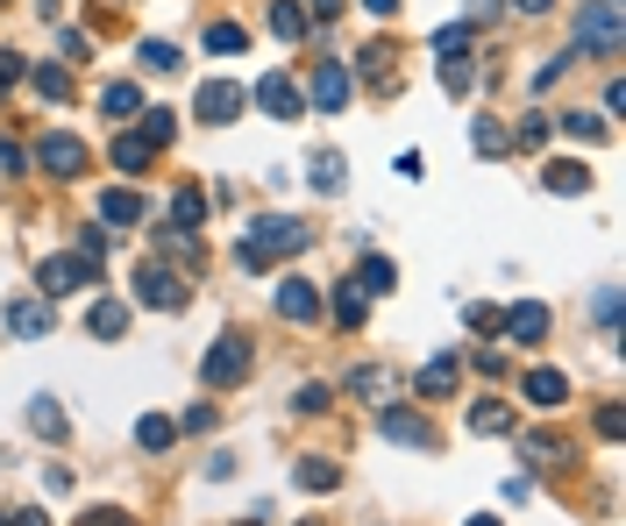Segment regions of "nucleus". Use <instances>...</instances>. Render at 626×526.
I'll return each instance as SVG.
<instances>
[{
  "mask_svg": "<svg viewBox=\"0 0 626 526\" xmlns=\"http://www.w3.org/2000/svg\"><path fill=\"white\" fill-rule=\"evenodd\" d=\"M143 143H150V149H164V143H171V135H178V114L171 108H143Z\"/></svg>",
  "mask_w": 626,
  "mask_h": 526,
  "instance_id": "nucleus-28",
  "label": "nucleus"
},
{
  "mask_svg": "<svg viewBox=\"0 0 626 526\" xmlns=\"http://www.w3.org/2000/svg\"><path fill=\"white\" fill-rule=\"evenodd\" d=\"M128 321H136V313H128V299H93V313H86V327H93L100 342H122Z\"/></svg>",
  "mask_w": 626,
  "mask_h": 526,
  "instance_id": "nucleus-17",
  "label": "nucleus"
},
{
  "mask_svg": "<svg viewBox=\"0 0 626 526\" xmlns=\"http://www.w3.org/2000/svg\"><path fill=\"white\" fill-rule=\"evenodd\" d=\"M178 427H186V434H206V427H214V405H192V413L178 419Z\"/></svg>",
  "mask_w": 626,
  "mask_h": 526,
  "instance_id": "nucleus-53",
  "label": "nucleus"
},
{
  "mask_svg": "<svg viewBox=\"0 0 626 526\" xmlns=\"http://www.w3.org/2000/svg\"><path fill=\"white\" fill-rule=\"evenodd\" d=\"M278 313H286V321H313V313H321V292H313L306 278H286L278 284Z\"/></svg>",
  "mask_w": 626,
  "mask_h": 526,
  "instance_id": "nucleus-20",
  "label": "nucleus"
},
{
  "mask_svg": "<svg viewBox=\"0 0 626 526\" xmlns=\"http://www.w3.org/2000/svg\"><path fill=\"white\" fill-rule=\"evenodd\" d=\"M505 8H513V14H527V22H534V14H548L556 0H505Z\"/></svg>",
  "mask_w": 626,
  "mask_h": 526,
  "instance_id": "nucleus-55",
  "label": "nucleus"
},
{
  "mask_svg": "<svg viewBox=\"0 0 626 526\" xmlns=\"http://www.w3.org/2000/svg\"><path fill=\"white\" fill-rule=\"evenodd\" d=\"M470 57H441V93H470Z\"/></svg>",
  "mask_w": 626,
  "mask_h": 526,
  "instance_id": "nucleus-38",
  "label": "nucleus"
},
{
  "mask_svg": "<svg viewBox=\"0 0 626 526\" xmlns=\"http://www.w3.org/2000/svg\"><path fill=\"white\" fill-rule=\"evenodd\" d=\"M599 327H605V335H613V327H619V292H613V284H605V292H599Z\"/></svg>",
  "mask_w": 626,
  "mask_h": 526,
  "instance_id": "nucleus-49",
  "label": "nucleus"
},
{
  "mask_svg": "<svg viewBox=\"0 0 626 526\" xmlns=\"http://www.w3.org/2000/svg\"><path fill=\"white\" fill-rule=\"evenodd\" d=\"M519 392H527V405H541V413H556V405H570V378H562V370H527V384H519Z\"/></svg>",
  "mask_w": 626,
  "mask_h": 526,
  "instance_id": "nucleus-15",
  "label": "nucleus"
},
{
  "mask_svg": "<svg viewBox=\"0 0 626 526\" xmlns=\"http://www.w3.org/2000/svg\"><path fill=\"white\" fill-rule=\"evenodd\" d=\"M527 462H562V434H527Z\"/></svg>",
  "mask_w": 626,
  "mask_h": 526,
  "instance_id": "nucleus-41",
  "label": "nucleus"
},
{
  "mask_svg": "<svg viewBox=\"0 0 626 526\" xmlns=\"http://www.w3.org/2000/svg\"><path fill=\"white\" fill-rule=\"evenodd\" d=\"M243 108H249V93H243L235 79H206L200 93H192V114H200V122H214V128H228Z\"/></svg>",
  "mask_w": 626,
  "mask_h": 526,
  "instance_id": "nucleus-7",
  "label": "nucleus"
},
{
  "mask_svg": "<svg viewBox=\"0 0 626 526\" xmlns=\"http://www.w3.org/2000/svg\"><path fill=\"white\" fill-rule=\"evenodd\" d=\"M108 157H114V171H128V178H136V171H143V164H150V157H157V149H150V143H143V135H136V128H122V135H114V149H108Z\"/></svg>",
  "mask_w": 626,
  "mask_h": 526,
  "instance_id": "nucleus-21",
  "label": "nucleus"
},
{
  "mask_svg": "<svg viewBox=\"0 0 626 526\" xmlns=\"http://www.w3.org/2000/svg\"><path fill=\"white\" fill-rule=\"evenodd\" d=\"M136 57H143V71H178V65H186V57H178L171 43H143Z\"/></svg>",
  "mask_w": 626,
  "mask_h": 526,
  "instance_id": "nucleus-39",
  "label": "nucleus"
},
{
  "mask_svg": "<svg viewBox=\"0 0 626 526\" xmlns=\"http://www.w3.org/2000/svg\"><path fill=\"white\" fill-rule=\"evenodd\" d=\"M378 427H384V441H399V448H421V456H435V427H427L421 413H399V405H384V413H378Z\"/></svg>",
  "mask_w": 626,
  "mask_h": 526,
  "instance_id": "nucleus-12",
  "label": "nucleus"
},
{
  "mask_svg": "<svg viewBox=\"0 0 626 526\" xmlns=\"http://www.w3.org/2000/svg\"><path fill=\"white\" fill-rule=\"evenodd\" d=\"M292 477H300V491H335L342 484V462L335 456H300V470H292Z\"/></svg>",
  "mask_w": 626,
  "mask_h": 526,
  "instance_id": "nucleus-22",
  "label": "nucleus"
},
{
  "mask_svg": "<svg viewBox=\"0 0 626 526\" xmlns=\"http://www.w3.org/2000/svg\"><path fill=\"white\" fill-rule=\"evenodd\" d=\"M306 100H313V114H342V108H349V65H342V57H321Z\"/></svg>",
  "mask_w": 626,
  "mask_h": 526,
  "instance_id": "nucleus-8",
  "label": "nucleus"
},
{
  "mask_svg": "<svg viewBox=\"0 0 626 526\" xmlns=\"http://www.w3.org/2000/svg\"><path fill=\"white\" fill-rule=\"evenodd\" d=\"M342 14V0H306V22H335Z\"/></svg>",
  "mask_w": 626,
  "mask_h": 526,
  "instance_id": "nucleus-54",
  "label": "nucleus"
},
{
  "mask_svg": "<svg viewBox=\"0 0 626 526\" xmlns=\"http://www.w3.org/2000/svg\"><path fill=\"white\" fill-rule=\"evenodd\" d=\"M36 8H43V14H57V8H65V0H36Z\"/></svg>",
  "mask_w": 626,
  "mask_h": 526,
  "instance_id": "nucleus-58",
  "label": "nucleus"
},
{
  "mask_svg": "<svg viewBox=\"0 0 626 526\" xmlns=\"http://www.w3.org/2000/svg\"><path fill=\"white\" fill-rule=\"evenodd\" d=\"M100 221H108V228H136V221H143V192L108 186V192H100Z\"/></svg>",
  "mask_w": 626,
  "mask_h": 526,
  "instance_id": "nucleus-18",
  "label": "nucleus"
},
{
  "mask_svg": "<svg viewBox=\"0 0 626 526\" xmlns=\"http://www.w3.org/2000/svg\"><path fill=\"white\" fill-rule=\"evenodd\" d=\"M541 186H548V192H562V200H570V192L584 200V192H591V171H584L577 157H556V164H541Z\"/></svg>",
  "mask_w": 626,
  "mask_h": 526,
  "instance_id": "nucleus-19",
  "label": "nucleus"
},
{
  "mask_svg": "<svg viewBox=\"0 0 626 526\" xmlns=\"http://www.w3.org/2000/svg\"><path fill=\"white\" fill-rule=\"evenodd\" d=\"M36 164L51 178H86V143H79V135H65V128H51L36 143Z\"/></svg>",
  "mask_w": 626,
  "mask_h": 526,
  "instance_id": "nucleus-10",
  "label": "nucleus"
},
{
  "mask_svg": "<svg viewBox=\"0 0 626 526\" xmlns=\"http://www.w3.org/2000/svg\"><path fill=\"white\" fill-rule=\"evenodd\" d=\"M136 441H143V448H171V441H178V419L143 413V419H136Z\"/></svg>",
  "mask_w": 626,
  "mask_h": 526,
  "instance_id": "nucleus-33",
  "label": "nucleus"
},
{
  "mask_svg": "<svg viewBox=\"0 0 626 526\" xmlns=\"http://www.w3.org/2000/svg\"><path fill=\"white\" fill-rule=\"evenodd\" d=\"M556 128L570 135V143H605V135H613V122H599V114H562Z\"/></svg>",
  "mask_w": 626,
  "mask_h": 526,
  "instance_id": "nucleus-31",
  "label": "nucleus"
},
{
  "mask_svg": "<svg viewBox=\"0 0 626 526\" xmlns=\"http://www.w3.org/2000/svg\"><path fill=\"white\" fill-rule=\"evenodd\" d=\"M29 427H36L43 441H65V405L57 399H29Z\"/></svg>",
  "mask_w": 626,
  "mask_h": 526,
  "instance_id": "nucleus-27",
  "label": "nucleus"
},
{
  "mask_svg": "<svg viewBox=\"0 0 626 526\" xmlns=\"http://www.w3.org/2000/svg\"><path fill=\"white\" fill-rule=\"evenodd\" d=\"M306 243H313V221H300V214H264L257 228L243 235L235 264H243V270H271L278 257H300Z\"/></svg>",
  "mask_w": 626,
  "mask_h": 526,
  "instance_id": "nucleus-1",
  "label": "nucleus"
},
{
  "mask_svg": "<svg viewBox=\"0 0 626 526\" xmlns=\"http://www.w3.org/2000/svg\"><path fill=\"white\" fill-rule=\"evenodd\" d=\"M463 321H470V335H499V306H484V299H470Z\"/></svg>",
  "mask_w": 626,
  "mask_h": 526,
  "instance_id": "nucleus-43",
  "label": "nucleus"
},
{
  "mask_svg": "<svg viewBox=\"0 0 626 526\" xmlns=\"http://www.w3.org/2000/svg\"><path fill=\"white\" fill-rule=\"evenodd\" d=\"M505 427H513V405L505 399H477L470 405V434H505Z\"/></svg>",
  "mask_w": 626,
  "mask_h": 526,
  "instance_id": "nucleus-26",
  "label": "nucleus"
},
{
  "mask_svg": "<svg viewBox=\"0 0 626 526\" xmlns=\"http://www.w3.org/2000/svg\"><path fill=\"white\" fill-rule=\"evenodd\" d=\"M456 378H463V349H441L435 363L413 378V392H421V399H449V392H456Z\"/></svg>",
  "mask_w": 626,
  "mask_h": 526,
  "instance_id": "nucleus-14",
  "label": "nucleus"
},
{
  "mask_svg": "<svg viewBox=\"0 0 626 526\" xmlns=\"http://www.w3.org/2000/svg\"><path fill=\"white\" fill-rule=\"evenodd\" d=\"M29 79V65H22V51H0V93H14V86Z\"/></svg>",
  "mask_w": 626,
  "mask_h": 526,
  "instance_id": "nucleus-44",
  "label": "nucleus"
},
{
  "mask_svg": "<svg viewBox=\"0 0 626 526\" xmlns=\"http://www.w3.org/2000/svg\"><path fill=\"white\" fill-rule=\"evenodd\" d=\"M327 306H335V321H342V327H364V313H370V292H364V284H349V278H342Z\"/></svg>",
  "mask_w": 626,
  "mask_h": 526,
  "instance_id": "nucleus-23",
  "label": "nucleus"
},
{
  "mask_svg": "<svg viewBox=\"0 0 626 526\" xmlns=\"http://www.w3.org/2000/svg\"><path fill=\"white\" fill-rule=\"evenodd\" d=\"M100 108H108L114 122H136V114H143V93H136V79H114L108 93H100Z\"/></svg>",
  "mask_w": 626,
  "mask_h": 526,
  "instance_id": "nucleus-24",
  "label": "nucleus"
},
{
  "mask_svg": "<svg viewBox=\"0 0 626 526\" xmlns=\"http://www.w3.org/2000/svg\"><path fill=\"white\" fill-rule=\"evenodd\" d=\"M79 257H93V264L108 257V228H79Z\"/></svg>",
  "mask_w": 626,
  "mask_h": 526,
  "instance_id": "nucleus-48",
  "label": "nucleus"
},
{
  "mask_svg": "<svg viewBox=\"0 0 626 526\" xmlns=\"http://www.w3.org/2000/svg\"><path fill=\"white\" fill-rule=\"evenodd\" d=\"M306 526H313V519H306Z\"/></svg>",
  "mask_w": 626,
  "mask_h": 526,
  "instance_id": "nucleus-60",
  "label": "nucleus"
},
{
  "mask_svg": "<svg viewBox=\"0 0 626 526\" xmlns=\"http://www.w3.org/2000/svg\"><path fill=\"white\" fill-rule=\"evenodd\" d=\"M51 327H57V313H51V299H43V292H14V299H8V335L43 342Z\"/></svg>",
  "mask_w": 626,
  "mask_h": 526,
  "instance_id": "nucleus-9",
  "label": "nucleus"
},
{
  "mask_svg": "<svg viewBox=\"0 0 626 526\" xmlns=\"http://www.w3.org/2000/svg\"><path fill=\"white\" fill-rule=\"evenodd\" d=\"M36 284H43V299H65V292H86V284H100V264H93V257H79V249H65V257H43V270H36Z\"/></svg>",
  "mask_w": 626,
  "mask_h": 526,
  "instance_id": "nucleus-4",
  "label": "nucleus"
},
{
  "mask_svg": "<svg viewBox=\"0 0 626 526\" xmlns=\"http://www.w3.org/2000/svg\"><path fill=\"white\" fill-rule=\"evenodd\" d=\"M79 526H136V519L114 513V505H93V513H79Z\"/></svg>",
  "mask_w": 626,
  "mask_h": 526,
  "instance_id": "nucleus-47",
  "label": "nucleus"
},
{
  "mask_svg": "<svg viewBox=\"0 0 626 526\" xmlns=\"http://www.w3.org/2000/svg\"><path fill=\"white\" fill-rule=\"evenodd\" d=\"M249 100H257V108L271 114V122H300V114H306V93L292 86V71H264Z\"/></svg>",
  "mask_w": 626,
  "mask_h": 526,
  "instance_id": "nucleus-6",
  "label": "nucleus"
},
{
  "mask_svg": "<svg viewBox=\"0 0 626 526\" xmlns=\"http://www.w3.org/2000/svg\"><path fill=\"white\" fill-rule=\"evenodd\" d=\"M570 65H577V51H562V57H548V65H541V71H534V86H556V79H562V71H570Z\"/></svg>",
  "mask_w": 626,
  "mask_h": 526,
  "instance_id": "nucleus-46",
  "label": "nucleus"
},
{
  "mask_svg": "<svg viewBox=\"0 0 626 526\" xmlns=\"http://www.w3.org/2000/svg\"><path fill=\"white\" fill-rule=\"evenodd\" d=\"M200 378H206V392H228V384H243V378H249V342H243V335H221L214 349H206Z\"/></svg>",
  "mask_w": 626,
  "mask_h": 526,
  "instance_id": "nucleus-5",
  "label": "nucleus"
},
{
  "mask_svg": "<svg viewBox=\"0 0 626 526\" xmlns=\"http://www.w3.org/2000/svg\"><path fill=\"white\" fill-rule=\"evenodd\" d=\"M399 57H406V51H399V43H384V36H378V43H364V51H356V79H364L378 100L406 93V65H399Z\"/></svg>",
  "mask_w": 626,
  "mask_h": 526,
  "instance_id": "nucleus-3",
  "label": "nucleus"
},
{
  "mask_svg": "<svg viewBox=\"0 0 626 526\" xmlns=\"http://www.w3.org/2000/svg\"><path fill=\"white\" fill-rule=\"evenodd\" d=\"M392 392H399V370H392V363H364V370H349V399L384 405Z\"/></svg>",
  "mask_w": 626,
  "mask_h": 526,
  "instance_id": "nucleus-16",
  "label": "nucleus"
},
{
  "mask_svg": "<svg viewBox=\"0 0 626 526\" xmlns=\"http://www.w3.org/2000/svg\"><path fill=\"white\" fill-rule=\"evenodd\" d=\"M200 214H206V200L192 186H178L171 192V228H200Z\"/></svg>",
  "mask_w": 626,
  "mask_h": 526,
  "instance_id": "nucleus-34",
  "label": "nucleus"
},
{
  "mask_svg": "<svg viewBox=\"0 0 626 526\" xmlns=\"http://www.w3.org/2000/svg\"><path fill=\"white\" fill-rule=\"evenodd\" d=\"M477 149H484V157H505V149H513V128H505V122H491V114H477Z\"/></svg>",
  "mask_w": 626,
  "mask_h": 526,
  "instance_id": "nucleus-32",
  "label": "nucleus"
},
{
  "mask_svg": "<svg viewBox=\"0 0 626 526\" xmlns=\"http://www.w3.org/2000/svg\"><path fill=\"white\" fill-rule=\"evenodd\" d=\"M292 413H327V384H300V399H292Z\"/></svg>",
  "mask_w": 626,
  "mask_h": 526,
  "instance_id": "nucleus-45",
  "label": "nucleus"
},
{
  "mask_svg": "<svg viewBox=\"0 0 626 526\" xmlns=\"http://www.w3.org/2000/svg\"><path fill=\"white\" fill-rule=\"evenodd\" d=\"M499 335H513L519 349H534V342L548 335V306H541V299H519V306H505V313H499Z\"/></svg>",
  "mask_w": 626,
  "mask_h": 526,
  "instance_id": "nucleus-13",
  "label": "nucleus"
},
{
  "mask_svg": "<svg viewBox=\"0 0 626 526\" xmlns=\"http://www.w3.org/2000/svg\"><path fill=\"white\" fill-rule=\"evenodd\" d=\"M470 526H499V519H470Z\"/></svg>",
  "mask_w": 626,
  "mask_h": 526,
  "instance_id": "nucleus-59",
  "label": "nucleus"
},
{
  "mask_svg": "<svg viewBox=\"0 0 626 526\" xmlns=\"http://www.w3.org/2000/svg\"><path fill=\"white\" fill-rule=\"evenodd\" d=\"M548 143V114H527V122L513 128V149H541Z\"/></svg>",
  "mask_w": 626,
  "mask_h": 526,
  "instance_id": "nucleus-42",
  "label": "nucleus"
},
{
  "mask_svg": "<svg viewBox=\"0 0 626 526\" xmlns=\"http://www.w3.org/2000/svg\"><path fill=\"white\" fill-rule=\"evenodd\" d=\"M8 526H51V513H14Z\"/></svg>",
  "mask_w": 626,
  "mask_h": 526,
  "instance_id": "nucleus-57",
  "label": "nucleus"
},
{
  "mask_svg": "<svg viewBox=\"0 0 626 526\" xmlns=\"http://www.w3.org/2000/svg\"><path fill=\"white\" fill-rule=\"evenodd\" d=\"M57 57H65V65H71V57H86V29H65V36H57Z\"/></svg>",
  "mask_w": 626,
  "mask_h": 526,
  "instance_id": "nucleus-52",
  "label": "nucleus"
},
{
  "mask_svg": "<svg viewBox=\"0 0 626 526\" xmlns=\"http://www.w3.org/2000/svg\"><path fill=\"white\" fill-rule=\"evenodd\" d=\"M29 79H36V93H43V100H65V93H71V65H36Z\"/></svg>",
  "mask_w": 626,
  "mask_h": 526,
  "instance_id": "nucleus-36",
  "label": "nucleus"
},
{
  "mask_svg": "<svg viewBox=\"0 0 626 526\" xmlns=\"http://www.w3.org/2000/svg\"><path fill=\"white\" fill-rule=\"evenodd\" d=\"M206 51H214V57H243L249 51V29L243 22H206Z\"/></svg>",
  "mask_w": 626,
  "mask_h": 526,
  "instance_id": "nucleus-25",
  "label": "nucleus"
},
{
  "mask_svg": "<svg viewBox=\"0 0 626 526\" xmlns=\"http://www.w3.org/2000/svg\"><path fill=\"white\" fill-rule=\"evenodd\" d=\"M271 29H278L286 43H300V36H306V8H300V0H271Z\"/></svg>",
  "mask_w": 626,
  "mask_h": 526,
  "instance_id": "nucleus-30",
  "label": "nucleus"
},
{
  "mask_svg": "<svg viewBox=\"0 0 626 526\" xmlns=\"http://www.w3.org/2000/svg\"><path fill=\"white\" fill-rule=\"evenodd\" d=\"M356 284H364V292H392V284H399L392 257H378V249H370V257H364V270H356Z\"/></svg>",
  "mask_w": 626,
  "mask_h": 526,
  "instance_id": "nucleus-29",
  "label": "nucleus"
},
{
  "mask_svg": "<svg viewBox=\"0 0 626 526\" xmlns=\"http://www.w3.org/2000/svg\"><path fill=\"white\" fill-rule=\"evenodd\" d=\"M136 299H143V306H157V313H186V284H178L164 264H143V278H136Z\"/></svg>",
  "mask_w": 626,
  "mask_h": 526,
  "instance_id": "nucleus-11",
  "label": "nucleus"
},
{
  "mask_svg": "<svg viewBox=\"0 0 626 526\" xmlns=\"http://www.w3.org/2000/svg\"><path fill=\"white\" fill-rule=\"evenodd\" d=\"M599 434H605V441H619V434H626V413H619V405H599Z\"/></svg>",
  "mask_w": 626,
  "mask_h": 526,
  "instance_id": "nucleus-50",
  "label": "nucleus"
},
{
  "mask_svg": "<svg viewBox=\"0 0 626 526\" xmlns=\"http://www.w3.org/2000/svg\"><path fill=\"white\" fill-rule=\"evenodd\" d=\"M577 57H619L626 51V29H619V0H591L584 14H577Z\"/></svg>",
  "mask_w": 626,
  "mask_h": 526,
  "instance_id": "nucleus-2",
  "label": "nucleus"
},
{
  "mask_svg": "<svg viewBox=\"0 0 626 526\" xmlns=\"http://www.w3.org/2000/svg\"><path fill=\"white\" fill-rule=\"evenodd\" d=\"M22 171V143H14V135H0V178H14Z\"/></svg>",
  "mask_w": 626,
  "mask_h": 526,
  "instance_id": "nucleus-51",
  "label": "nucleus"
},
{
  "mask_svg": "<svg viewBox=\"0 0 626 526\" xmlns=\"http://www.w3.org/2000/svg\"><path fill=\"white\" fill-rule=\"evenodd\" d=\"M435 51H441V57H470V29H463V22L435 29Z\"/></svg>",
  "mask_w": 626,
  "mask_h": 526,
  "instance_id": "nucleus-40",
  "label": "nucleus"
},
{
  "mask_svg": "<svg viewBox=\"0 0 626 526\" xmlns=\"http://www.w3.org/2000/svg\"><path fill=\"white\" fill-rule=\"evenodd\" d=\"M157 243H164V257H186V264H200V257H206L192 228H157Z\"/></svg>",
  "mask_w": 626,
  "mask_h": 526,
  "instance_id": "nucleus-35",
  "label": "nucleus"
},
{
  "mask_svg": "<svg viewBox=\"0 0 626 526\" xmlns=\"http://www.w3.org/2000/svg\"><path fill=\"white\" fill-rule=\"evenodd\" d=\"M342 171H349V164H342L335 149H321V157H313V192H342Z\"/></svg>",
  "mask_w": 626,
  "mask_h": 526,
  "instance_id": "nucleus-37",
  "label": "nucleus"
},
{
  "mask_svg": "<svg viewBox=\"0 0 626 526\" xmlns=\"http://www.w3.org/2000/svg\"><path fill=\"white\" fill-rule=\"evenodd\" d=\"M364 8L378 14V22H392V14H399V0H364Z\"/></svg>",
  "mask_w": 626,
  "mask_h": 526,
  "instance_id": "nucleus-56",
  "label": "nucleus"
}]
</instances>
